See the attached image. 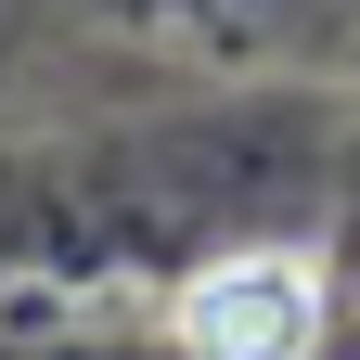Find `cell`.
<instances>
[{"label": "cell", "instance_id": "cell-1", "mask_svg": "<svg viewBox=\"0 0 360 360\" xmlns=\"http://www.w3.org/2000/svg\"><path fill=\"white\" fill-rule=\"evenodd\" d=\"M180 335H193V360H309V335H322V270L283 257V245L219 257L180 296Z\"/></svg>", "mask_w": 360, "mask_h": 360}]
</instances>
